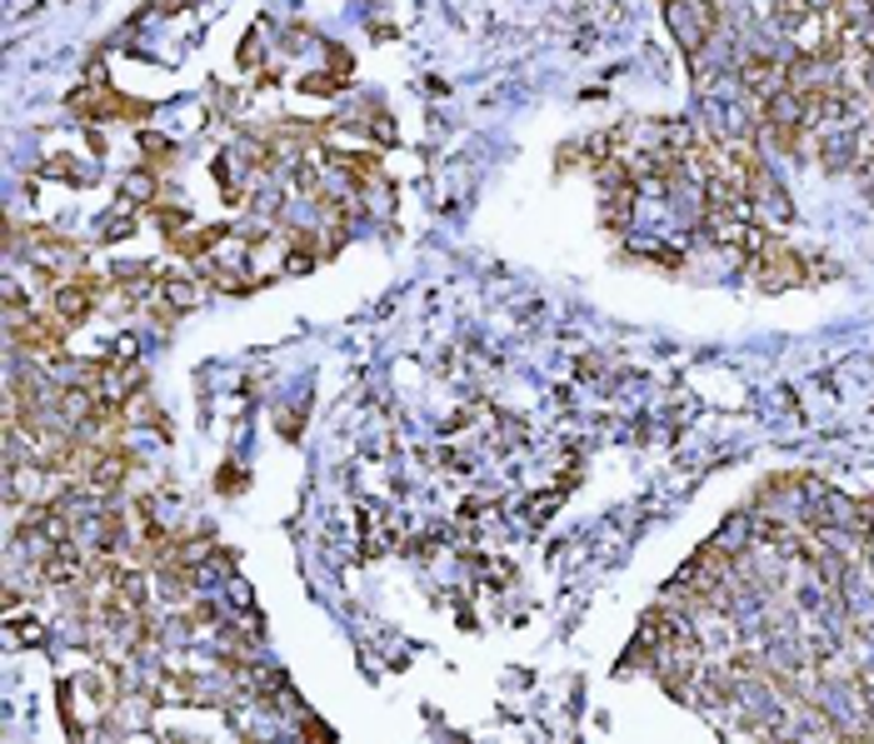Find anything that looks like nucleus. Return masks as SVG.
<instances>
[{"label":"nucleus","mask_w":874,"mask_h":744,"mask_svg":"<svg viewBox=\"0 0 874 744\" xmlns=\"http://www.w3.org/2000/svg\"><path fill=\"white\" fill-rule=\"evenodd\" d=\"M750 281L760 285V291H789V285H805L810 281V265H805V255H799L789 240L779 236H765V245L755 250V260H750Z\"/></svg>","instance_id":"obj_1"},{"label":"nucleus","mask_w":874,"mask_h":744,"mask_svg":"<svg viewBox=\"0 0 874 744\" xmlns=\"http://www.w3.org/2000/svg\"><path fill=\"white\" fill-rule=\"evenodd\" d=\"M155 305L171 315L181 310H195L200 305V281L195 275H185V270H161V291H155Z\"/></svg>","instance_id":"obj_4"},{"label":"nucleus","mask_w":874,"mask_h":744,"mask_svg":"<svg viewBox=\"0 0 874 744\" xmlns=\"http://www.w3.org/2000/svg\"><path fill=\"white\" fill-rule=\"evenodd\" d=\"M240 485H245V480H240V470H230V464H226V470H220V490L230 495V490H240Z\"/></svg>","instance_id":"obj_6"},{"label":"nucleus","mask_w":874,"mask_h":744,"mask_svg":"<svg viewBox=\"0 0 874 744\" xmlns=\"http://www.w3.org/2000/svg\"><path fill=\"white\" fill-rule=\"evenodd\" d=\"M125 200L130 206H145V200H155V171H145V175H125Z\"/></svg>","instance_id":"obj_5"},{"label":"nucleus","mask_w":874,"mask_h":744,"mask_svg":"<svg viewBox=\"0 0 874 744\" xmlns=\"http://www.w3.org/2000/svg\"><path fill=\"white\" fill-rule=\"evenodd\" d=\"M740 86H745V96L755 100V110H760L769 96L785 90V65L769 61V55H745V61H740Z\"/></svg>","instance_id":"obj_3"},{"label":"nucleus","mask_w":874,"mask_h":744,"mask_svg":"<svg viewBox=\"0 0 874 744\" xmlns=\"http://www.w3.org/2000/svg\"><path fill=\"white\" fill-rule=\"evenodd\" d=\"M106 291H116V285H106L100 275H90V270H80V275H70V281L55 285L51 310L61 315L65 325H86V320H90V310H96V300H100Z\"/></svg>","instance_id":"obj_2"}]
</instances>
